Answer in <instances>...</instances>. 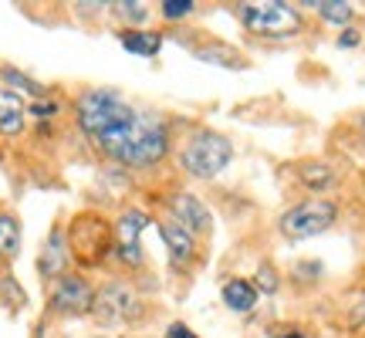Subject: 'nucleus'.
<instances>
[{
    "label": "nucleus",
    "instance_id": "6ab92c4d",
    "mask_svg": "<svg viewBox=\"0 0 365 338\" xmlns=\"http://www.w3.org/2000/svg\"><path fill=\"white\" fill-rule=\"evenodd\" d=\"M186 14H193V0H166L163 4V17H170V21L186 17Z\"/></svg>",
    "mask_w": 365,
    "mask_h": 338
},
{
    "label": "nucleus",
    "instance_id": "39448f33",
    "mask_svg": "<svg viewBox=\"0 0 365 338\" xmlns=\"http://www.w3.org/2000/svg\"><path fill=\"white\" fill-rule=\"evenodd\" d=\"M240 21L247 31L264 34V38H287L301 31V14L287 4H244L240 7Z\"/></svg>",
    "mask_w": 365,
    "mask_h": 338
},
{
    "label": "nucleus",
    "instance_id": "a878e982",
    "mask_svg": "<svg viewBox=\"0 0 365 338\" xmlns=\"http://www.w3.org/2000/svg\"><path fill=\"white\" fill-rule=\"evenodd\" d=\"M284 338H304V335H298V332H294V335H284Z\"/></svg>",
    "mask_w": 365,
    "mask_h": 338
},
{
    "label": "nucleus",
    "instance_id": "ddd939ff",
    "mask_svg": "<svg viewBox=\"0 0 365 338\" xmlns=\"http://www.w3.org/2000/svg\"><path fill=\"white\" fill-rule=\"evenodd\" d=\"M118 44L135 58H153L163 48V38L156 31H125V34H118Z\"/></svg>",
    "mask_w": 365,
    "mask_h": 338
},
{
    "label": "nucleus",
    "instance_id": "aec40b11",
    "mask_svg": "<svg viewBox=\"0 0 365 338\" xmlns=\"http://www.w3.org/2000/svg\"><path fill=\"white\" fill-rule=\"evenodd\" d=\"M115 14L125 17V21H145L149 7H143V4H115Z\"/></svg>",
    "mask_w": 365,
    "mask_h": 338
},
{
    "label": "nucleus",
    "instance_id": "0eeeda50",
    "mask_svg": "<svg viewBox=\"0 0 365 338\" xmlns=\"http://www.w3.org/2000/svg\"><path fill=\"white\" fill-rule=\"evenodd\" d=\"M51 308L61 314H88L95 308V291H91V285L85 277L65 274L51 287Z\"/></svg>",
    "mask_w": 365,
    "mask_h": 338
},
{
    "label": "nucleus",
    "instance_id": "412c9836",
    "mask_svg": "<svg viewBox=\"0 0 365 338\" xmlns=\"http://www.w3.org/2000/svg\"><path fill=\"white\" fill-rule=\"evenodd\" d=\"M257 285H261L267 295H271V291H277V274H274L267 264H264L261 271H257Z\"/></svg>",
    "mask_w": 365,
    "mask_h": 338
},
{
    "label": "nucleus",
    "instance_id": "2eb2a0df",
    "mask_svg": "<svg viewBox=\"0 0 365 338\" xmlns=\"http://www.w3.org/2000/svg\"><path fill=\"white\" fill-rule=\"evenodd\" d=\"M21 250V223L11 213H0V257H14Z\"/></svg>",
    "mask_w": 365,
    "mask_h": 338
},
{
    "label": "nucleus",
    "instance_id": "6e6552de",
    "mask_svg": "<svg viewBox=\"0 0 365 338\" xmlns=\"http://www.w3.org/2000/svg\"><path fill=\"white\" fill-rule=\"evenodd\" d=\"M149 223L153 220H149V213H143V210H125L115 223V240H118L115 254L125 264H132V267L143 264V244H139V237H143V230Z\"/></svg>",
    "mask_w": 365,
    "mask_h": 338
},
{
    "label": "nucleus",
    "instance_id": "f8f14e48",
    "mask_svg": "<svg viewBox=\"0 0 365 338\" xmlns=\"http://www.w3.org/2000/svg\"><path fill=\"white\" fill-rule=\"evenodd\" d=\"M24 116H27L24 98L11 88H0V135H7V139L21 135V129H24Z\"/></svg>",
    "mask_w": 365,
    "mask_h": 338
},
{
    "label": "nucleus",
    "instance_id": "20e7f679",
    "mask_svg": "<svg viewBox=\"0 0 365 338\" xmlns=\"http://www.w3.org/2000/svg\"><path fill=\"white\" fill-rule=\"evenodd\" d=\"M335 217H339V210H335L331 200H304L298 207L284 210L277 227H281V234L287 240H308L314 234H325L328 227L335 223Z\"/></svg>",
    "mask_w": 365,
    "mask_h": 338
},
{
    "label": "nucleus",
    "instance_id": "1a4fd4ad",
    "mask_svg": "<svg viewBox=\"0 0 365 338\" xmlns=\"http://www.w3.org/2000/svg\"><path fill=\"white\" fill-rule=\"evenodd\" d=\"M170 210H173V220L180 223V227H186L190 234H207L210 223H213L210 210L193 193H176L170 200Z\"/></svg>",
    "mask_w": 365,
    "mask_h": 338
},
{
    "label": "nucleus",
    "instance_id": "f3484780",
    "mask_svg": "<svg viewBox=\"0 0 365 338\" xmlns=\"http://www.w3.org/2000/svg\"><path fill=\"white\" fill-rule=\"evenodd\" d=\"M314 7H318V14H322L325 21H331V24H349L355 14L352 4H345V0H318Z\"/></svg>",
    "mask_w": 365,
    "mask_h": 338
},
{
    "label": "nucleus",
    "instance_id": "a211bd4d",
    "mask_svg": "<svg viewBox=\"0 0 365 338\" xmlns=\"http://www.w3.org/2000/svg\"><path fill=\"white\" fill-rule=\"evenodd\" d=\"M301 180L308 183L312 190H322V186H328V180H331V169L322 166V163H308V166H301Z\"/></svg>",
    "mask_w": 365,
    "mask_h": 338
},
{
    "label": "nucleus",
    "instance_id": "7ed1b4c3",
    "mask_svg": "<svg viewBox=\"0 0 365 338\" xmlns=\"http://www.w3.org/2000/svg\"><path fill=\"white\" fill-rule=\"evenodd\" d=\"M230 156H234V145H230L227 135H220V132H196L193 139L182 145L180 166L193 180H213V176H220L223 169L230 166Z\"/></svg>",
    "mask_w": 365,
    "mask_h": 338
},
{
    "label": "nucleus",
    "instance_id": "9d476101",
    "mask_svg": "<svg viewBox=\"0 0 365 338\" xmlns=\"http://www.w3.org/2000/svg\"><path fill=\"white\" fill-rule=\"evenodd\" d=\"M159 234H163V244H166L170 260L176 264V267H182V264H190V260H193L196 244H193V234H190L186 227H180V223L170 217V220L159 223Z\"/></svg>",
    "mask_w": 365,
    "mask_h": 338
},
{
    "label": "nucleus",
    "instance_id": "f03ea898",
    "mask_svg": "<svg viewBox=\"0 0 365 338\" xmlns=\"http://www.w3.org/2000/svg\"><path fill=\"white\" fill-rule=\"evenodd\" d=\"M166 153H170V129H166V122L156 116H145V112H139L135 122L125 129V135L108 149V156L115 159L118 166H129V169L156 166V163H163Z\"/></svg>",
    "mask_w": 365,
    "mask_h": 338
},
{
    "label": "nucleus",
    "instance_id": "f257e3e1",
    "mask_svg": "<svg viewBox=\"0 0 365 338\" xmlns=\"http://www.w3.org/2000/svg\"><path fill=\"white\" fill-rule=\"evenodd\" d=\"M135 116H139V108H132L129 102H122L115 91L95 88V91H85L78 98L81 132L102 149L105 156H108V149L125 135V129L135 122Z\"/></svg>",
    "mask_w": 365,
    "mask_h": 338
},
{
    "label": "nucleus",
    "instance_id": "393cba45",
    "mask_svg": "<svg viewBox=\"0 0 365 338\" xmlns=\"http://www.w3.org/2000/svg\"><path fill=\"white\" fill-rule=\"evenodd\" d=\"M359 129L365 132V112H362V116H359Z\"/></svg>",
    "mask_w": 365,
    "mask_h": 338
},
{
    "label": "nucleus",
    "instance_id": "dca6fc26",
    "mask_svg": "<svg viewBox=\"0 0 365 338\" xmlns=\"http://www.w3.org/2000/svg\"><path fill=\"white\" fill-rule=\"evenodd\" d=\"M0 78L7 81V85H14L11 91H17V95H21V91H24V95H34V98H41V95H44V85H38L34 78L21 75L17 68H4V71H0Z\"/></svg>",
    "mask_w": 365,
    "mask_h": 338
},
{
    "label": "nucleus",
    "instance_id": "4be33fe9",
    "mask_svg": "<svg viewBox=\"0 0 365 338\" xmlns=\"http://www.w3.org/2000/svg\"><path fill=\"white\" fill-rule=\"evenodd\" d=\"M54 112H58V105L54 102H34L31 105V116H38V118H51Z\"/></svg>",
    "mask_w": 365,
    "mask_h": 338
},
{
    "label": "nucleus",
    "instance_id": "9b49d317",
    "mask_svg": "<svg viewBox=\"0 0 365 338\" xmlns=\"http://www.w3.org/2000/svg\"><path fill=\"white\" fill-rule=\"evenodd\" d=\"M68 257H71V250L65 244V230L61 227H54L51 237H48V244H44V254H41V274L44 277H65V267H68Z\"/></svg>",
    "mask_w": 365,
    "mask_h": 338
},
{
    "label": "nucleus",
    "instance_id": "b1692460",
    "mask_svg": "<svg viewBox=\"0 0 365 338\" xmlns=\"http://www.w3.org/2000/svg\"><path fill=\"white\" fill-rule=\"evenodd\" d=\"M359 31H345V34H339V48H355L359 44Z\"/></svg>",
    "mask_w": 365,
    "mask_h": 338
},
{
    "label": "nucleus",
    "instance_id": "4468645a",
    "mask_svg": "<svg viewBox=\"0 0 365 338\" xmlns=\"http://www.w3.org/2000/svg\"><path fill=\"white\" fill-rule=\"evenodd\" d=\"M223 304L230 308V312H250L254 304H257V287L250 285V281H227L223 285Z\"/></svg>",
    "mask_w": 365,
    "mask_h": 338
},
{
    "label": "nucleus",
    "instance_id": "5701e85b",
    "mask_svg": "<svg viewBox=\"0 0 365 338\" xmlns=\"http://www.w3.org/2000/svg\"><path fill=\"white\" fill-rule=\"evenodd\" d=\"M166 338H200V335H193L186 325H170L166 328Z\"/></svg>",
    "mask_w": 365,
    "mask_h": 338
},
{
    "label": "nucleus",
    "instance_id": "423d86ee",
    "mask_svg": "<svg viewBox=\"0 0 365 338\" xmlns=\"http://www.w3.org/2000/svg\"><path fill=\"white\" fill-rule=\"evenodd\" d=\"M91 312L105 325H122V322H135L143 314V301H139V295L129 285L112 281L102 291H95V308Z\"/></svg>",
    "mask_w": 365,
    "mask_h": 338
}]
</instances>
